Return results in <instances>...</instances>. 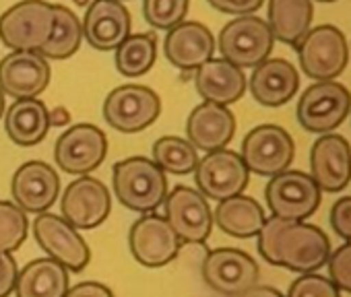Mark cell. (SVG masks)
Instances as JSON below:
<instances>
[{"instance_id": "cell-15", "label": "cell", "mask_w": 351, "mask_h": 297, "mask_svg": "<svg viewBox=\"0 0 351 297\" xmlns=\"http://www.w3.org/2000/svg\"><path fill=\"white\" fill-rule=\"evenodd\" d=\"M128 244L134 260L147 268L169 264L180 252V237L173 233L165 217L147 213L134 221L128 233Z\"/></svg>"}, {"instance_id": "cell-42", "label": "cell", "mask_w": 351, "mask_h": 297, "mask_svg": "<svg viewBox=\"0 0 351 297\" xmlns=\"http://www.w3.org/2000/svg\"><path fill=\"white\" fill-rule=\"evenodd\" d=\"M5 116V93L0 91V118Z\"/></svg>"}, {"instance_id": "cell-4", "label": "cell", "mask_w": 351, "mask_h": 297, "mask_svg": "<svg viewBox=\"0 0 351 297\" xmlns=\"http://www.w3.org/2000/svg\"><path fill=\"white\" fill-rule=\"evenodd\" d=\"M351 112L349 91L335 81H318L310 85L295 107L298 122L304 130L314 134H330L343 124Z\"/></svg>"}, {"instance_id": "cell-24", "label": "cell", "mask_w": 351, "mask_h": 297, "mask_svg": "<svg viewBox=\"0 0 351 297\" xmlns=\"http://www.w3.org/2000/svg\"><path fill=\"white\" fill-rule=\"evenodd\" d=\"M195 83L199 95L205 101L226 107L242 99L248 85L244 70L223 58H211L203 66H199Z\"/></svg>"}, {"instance_id": "cell-31", "label": "cell", "mask_w": 351, "mask_h": 297, "mask_svg": "<svg viewBox=\"0 0 351 297\" xmlns=\"http://www.w3.org/2000/svg\"><path fill=\"white\" fill-rule=\"evenodd\" d=\"M153 162L159 170L186 176L199 166V151L182 136H161L153 144Z\"/></svg>"}, {"instance_id": "cell-23", "label": "cell", "mask_w": 351, "mask_h": 297, "mask_svg": "<svg viewBox=\"0 0 351 297\" xmlns=\"http://www.w3.org/2000/svg\"><path fill=\"white\" fill-rule=\"evenodd\" d=\"M252 97L267 107H279L287 103L300 87V75L295 66L283 58H267L250 77Z\"/></svg>"}, {"instance_id": "cell-22", "label": "cell", "mask_w": 351, "mask_h": 297, "mask_svg": "<svg viewBox=\"0 0 351 297\" xmlns=\"http://www.w3.org/2000/svg\"><path fill=\"white\" fill-rule=\"evenodd\" d=\"M236 132V118L226 105L217 103H201L197 105L186 120L189 142L201 151L213 153L226 148Z\"/></svg>"}, {"instance_id": "cell-2", "label": "cell", "mask_w": 351, "mask_h": 297, "mask_svg": "<svg viewBox=\"0 0 351 297\" xmlns=\"http://www.w3.org/2000/svg\"><path fill=\"white\" fill-rule=\"evenodd\" d=\"M114 192L118 201L134 213H155L167 196L165 172L149 157H128L114 166Z\"/></svg>"}, {"instance_id": "cell-21", "label": "cell", "mask_w": 351, "mask_h": 297, "mask_svg": "<svg viewBox=\"0 0 351 297\" xmlns=\"http://www.w3.org/2000/svg\"><path fill=\"white\" fill-rule=\"evenodd\" d=\"M165 58L178 70H197L213 58L215 38L199 21H184L167 31L163 42Z\"/></svg>"}, {"instance_id": "cell-1", "label": "cell", "mask_w": 351, "mask_h": 297, "mask_svg": "<svg viewBox=\"0 0 351 297\" xmlns=\"http://www.w3.org/2000/svg\"><path fill=\"white\" fill-rule=\"evenodd\" d=\"M258 252L273 266L308 274L328 262L330 242L316 225L269 217L258 231Z\"/></svg>"}, {"instance_id": "cell-18", "label": "cell", "mask_w": 351, "mask_h": 297, "mask_svg": "<svg viewBox=\"0 0 351 297\" xmlns=\"http://www.w3.org/2000/svg\"><path fill=\"white\" fill-rule=\"evenodd\" d=\"M50 64L38 52H11L0 60V91L15 99H34L50 83Z\"/></svg>"}, {"instance_id": "cell-25", "label": "cell", "mask_w": 351, "mask_h": 297, "mask_svg": "<svg viewBox=\"0 0 351 297\" xmlns=\"http://www.w3.org/2000/svg\"><path fill=\"white\" fill-rule=\"evenodd\" d=\"M5 130L19 146H34L42 142L50 130V112L46 103L38 97L17 99L5 116Z\"/></svg>"}, {"instance_id": "cell-35", "label": "cell", "mask_w": 351, "mask_h": 297, "mask_svg": "<svg viewBox=\"0 0 351 297\" xmlns=\"http://www.w3.org/2000/svg\"><path fill=\"white\" fill-rule=\"evenodd\" d=\"M328 279L335 283L339 291L351 293V242H345L341 248L330 252L328 256Z\"/></svg>"}, {"instance_id": "cell-36", "label": "cell", "mask_w": 351, "mask_h": 297, "mask_svg": "<svg viewBox=\"0 0 351 297\" xmlns=\"http://www.w3.org/2000/svg\"><path fill=\"white\" fill-rule=\"evenodd\" d=\"M330 227L339 237L351 242V196H343L332 205Z\"/></svg>"}, {"instance_id": "cell-3", "label": "cell", "mask_w": 351, "mask_h": 297, "mask_svg": "<svg viewBox=\"0 0 351 297\" xmlns=\"http://www.w3.org/2000/svg\"><path fill=\"white\" fill-rule=\"evenodd\" d=\"M54 27V5L46 0H21L0 17V40L13 52H40Z\"/></svg>"}, {"instance_id": "cell-44", "label": "cell", "mask_w": 351, "mask_h": 297, "mask_svg": "<svg viewBox=\"0 0 351 297\" xmlns=\"http://www.w3.org/2000/svg\"><path fill=\"white\" fill-rule=\"evenodd\" d=\"M318 3H335V0H318Z\"/></svg>"}, {"instance_id": "cell-38", "label": "cell", "mask_w": 351, "mask_h": 297, "mask_svg": "<svg viewBox=\"0 0 351 297\" xmlns=\"http://www.w3.org/2000/svg\"><path fill=\"white\" fill-rule=\"evenodd\" d=\"M19 268L9 252H0V297H9L15 291Z\"/></svg>"}, {"instance_id": "cell-32", "label": "cell", "mask_w": 351, "mask_h": 297, "mask_svg": "<svg viewBox=\"0 0 351 297\" xmlns=\"http://www.w3.org/2000/svg\"><path fill=\"white\" fill-rule=\"evenodd\" d=\"M27 215L11 201H0V252H15L27 237Z\"/></svg>"}, {"instance_id": "cell-6", "label": "cell", "mask_w": 351, "mask_h": 297, "mask_svg": "<svg viewBox=\"0 0 351 297\" xmlns=\"http://www.w3.org/2000/svg\"><path fill=\"white\" fill-rule=\"evenodd\" d=\"M265 196L273 217L306 221L320 207L322 190L306 172L285 170L271 178L265 188Z\"/></svg>"}, {"instance_id": "cell-43", "label": "cell", "mask_w": 351, "mask_h": 297, "mask_svg": "<svg viewBox=\"0 0 351 297\" xmlns=\"http://www.w3.org/2000/svg\"><path fill=\"white\" fill-rule=\"evenodd\" d=\"M75 3H77L79 7H85V5L89 3V0H75Z\"/></svg>"}, {"instance_id": "cell-16", "label": "cell", "mask_w": 351, "mask_h": 297, "mask_svg": "<svg viewBox=\"0 0 351 297\" xmlns=\"http://www.w3.org/2000/svg\"><path fill=\"white\" fill-rule=\"evenodd\" d=\"M62 219L77 229H93L101 225L112 209V198L104 182L81 176L71 182L62 194Z\"/></svg>"}, {"instance_id": "cell-37", "label": "cell", "mask_w": 351, "mask_h": 297, "mask_svg": "<svg viewBox=\"0 0 351 297\" xmlns=\"http://www.w3.org/2000/svg\"><path fill=\"white\" fill-rule=\"evenodd\" d=\"M207 3L219 13L244 17V15L256 13L263 7L265 0H207Z\"/></svg>"}, {"instance_id": "cell-20", "label": "cell", "mask_w": 351, "mask_h": 297, "mask_svg": "<svg viewBox=\"0 0 351 297\" xmlns=\"http://www.w3.org/2000/svg\"><path fill=\"white\" fill-rule=\"evenodd\" d=\"M130 13L118 0H93L81 21L83 38L95 50H116L130 36Z\"/></svg>"}, {"instance_id": "cell-41", "label": "cell", "mask_w": 351, "mask_h": 297, "mask_svg": "<svg viewBox=\"0 0 351 297\" xmlns=\"http://www.w3.org/2000/svg\"><path fill=\"white\" fill-rule=\"evenodd\" d=\"M71 122V114L64 107H56L50 114V126H64Z\"/></svg>"}, {"instance_id": "cell-29", "label": "cell", "mask_w": 351, "mask_h": 297, "mask_svg": "<svg viewBox=\"0 0 351 297\" xmlns=\"http://www.w3.org/2000/svg\"><path fill=\"white\" fill-rule=\"evenodd\" d=\"M83 42V27L79 17L69 11L62 5H54V27L48 38V42L40 48L38 54H42L46 60H64L73 56Z\"/></svg>"}, {"instance_id": "cell-12", "label": "cell", "mask_w": 351, "mask_h": 297, "mask_svg": "<svg viewBox=\"0 0 351 297\" xmlns=\"http://www.w3.org/2000/svg\"><path fill=\"white\" fill-rule=\"evenodd\" d=\"M201 274L213 291L228 297H238L258 285L261 270L250 254L238 248H217L203 260Z\"/></svg>"}, {"instance_id": "cell-34", "label": "cell", "mask_w": 351, "mask_h": 297, "mask_svg": "<svg viewBox=\"0 0 351 297\" xmlns=\"http://www.w3.org/2000/svg\"><path fill=\"white\" fill-rule=\"evenodd\" d=\"M285 297H341V291L330 279L316 272H308L291 283Z\"/></svg>"}, {"instance_id": "cell-13", "label": "cell", "mask_w": 351, "mask_h": 297, "mask_svg": "<svg viewBox=\"0 0 351 297\" xmlns=\"http://www.w3.org/2000/svg\"><path fill=\"white\" fill-rule=\"evenodd\" d=\"M195 178L199 192L205 198L221 203L246 190L250 172L240 153L230 151V148H219V151L207 153L203 159H199Z\"/></svg>"}, {"instance_id": "cell-14", "label": "cell", "mask_w": 351, "mask_h": 297, "mask_svg": "<svg viewBox=\"0 0 351 297\" xmlns=\"http://www.w3.org/2000/svg\"><path fill=\"white\" fill-rule=\"evenodd\" d=\"M108 155V138L95 124H77L60 134L54 146L56 166L73 176H87Z\"/></svg>"}, {"instance_id": "cell-10", "label": "cell", "mask_w": 351, "mask_h": 297, "mask_svg": "<svg viewBox=\"0 0 351 297\" xmlns=\"http://www.w3.org/2000/svg\"><path fill=\"white\" fill-rule=\"evenodd\" d=\"M34 235L48 258L56 260L66 270L79 272L91 260L89 246L79 229L64 221L60 215H54L50 211L40 213L34 221Z\"/></svg>"}, {"instance_id": "cell-30", "label": "cell", "mask_w": 351, "mask_h": 297, "mask_svg": "<svg viewBox=\"0 0 351 297\" xmlns=\"http://www.w3.org/2000/svg\"><path fill=\"white\" fill-rule=\"evenodd\" d=\"M157 58L155 34H130L116 48V68L124 77H141L151 70Z\"/></svg>"}, {"instance_id": "cell-7", "label": "cell", "mask_w": 351, "mask_h": 297, "mask_svg": "<svg viewBox=\"0 0 351 297\" xmlns=\"http://www.w3.org/2000/svg\"><path fill=\"white\" fill-rule=\"evenodd\" d=\"M295 50L304 75L314 81H332L345 70L349 60L347 40L335 25L310 29Z\"/></svg>"}, {"instance_id": "cell-26", "label": "cell", "mask_w": 351, "mask_h": 297, "mask_svg": "<svg viewBox=\"0 0 351 297\" xmlns=\"http://www.w3.org/2000/svg\"><path fill=\"white\" fill-rule=\"evenodd\" d=\"M69 270L52 258H36L23 266L15 283L17 297H64Z\"/></svg>"}, {"instance_id": "cell-5", "label": "cell", "mask_w": 351, "mask_h": 297, "mask_svg": "<svg viewBox=\"0 0 351 297\" xmlns=\"http://www.w3.org/2000/svg\"><path fill=\"white\" fill-rule=\"evenodd\" d=\"M219 52L223 60L238 68H256L273 50L275 38L269 23L254 15L236 17L219 34Z\"/></svg>"}, {"instance_id": "cell-28", "label": "cell", "mask_w": 351, "mask_h": 297, "mask_svg": "<svg viewBox=\"0 0 351 297\" xmlns=\"http://www.w3.org/2000/svg\"><path fill=\"white\" fill-rule=\"evenodd\" d=\"M312 0H269V29L275 40L298 46L312 25Z\"/></svg>"}, {"instance_id": "cell-17", "label": "cell", "mask_w": 351, "mask_h": 297, "mask_svg": "<svg viewBox=\"0 0 351 297\" xmlns=\"http://www.w3.org/2000/svg\"><path fill=\"white\" fill-rule=\"evenodd\" d=\"M310 176L322 192H341L351 182V146L341 134H322L310 148Z\"/></svg>"}, {"instance_id": "cell-11", "label": "cell", "mask_w": 351, "mask_h": 297, "mask_svg": "<svg viewBox=\"0 0 351 297\" xmlns=\"http://www.w3.org/2000/svg\"><path fill=\"white\" fill-rule=\"evenodd\" d=\"M165 221L186 244H205L213 231V211L207 198L189 186H176L163 201Z\"/></svg>"}, {"instance_id": "cell-27", "label": "cell", "mask_w": 351, "mask_h": 297, "mask_svg": "<svg viewBox=\"0 0 351 297\" xmlns=\"http://www.w3.org/2000/svg\"><path fill=\"white\" fill-rule=\"evenodd\" d=\"M267 221L265 209L252 196H232L221 201L213 213V223L228 235L234 237H254Z\"/></svg>"}, {"instance_id": "cell-40", "label": "cell", "mask_w": 351, "mask_h": 297, "mask_svg": "<svg viewBox=\"0 0 351 297\" xmlns=\"http://www.w3.org/2000/svg\"><path fill=\"white\" fill-rule=\"evenodd\" d=\"M238 297H285L279 289L275 287H269V285H254L250 287L248 291H244L242 295Z\"/></svg>"}, {"instance_id": "cell-33", "label": "cell", "mask_w": 351, "mask_h": 297, "mask_svg": "<svg viewBox=\"0 0 351 297\" xmlns=\"http://www.w3.org/2000/svg\"><path fill=\"white\" fill-rule=\"evenodd\" d=\"M189 5L191 0H143V15L153 29L169 31L184 23Z\"/></svg>"}, {"instance_id": "cell-45", "label": "cell", "mask_w": 351, "mask_h": 297, "mask_svg": "<svg viewBox=\"0 0 351 297\" xmlns=\"http://www.w3.org/2000/svg\"><path fill=\"white\" fill-rule=\"evenodd\" d=\"M118 3H122V0H118Z\"/></svg>"}, {"instance_id": "cell-19", "label": "cell", "mask_w": 351, "mask_h": 297, "mask_svg": "<svg viewBox=\"0 0 351 297\" xmlns=\"http://www.w3.org/2000/svg\"><path fill=\"white\" fill-rule=\"evenodd\" d=\"M60 192V178L46 162L23 164L11 182V194L19 209L25 213H46L52 209Z\"/></svg>"}, {"instance_id": "cell-8", "label": "cell", "mask_w": 351, "mask_h": 297, "mask_svg": "<svg viewBox=\"0 0 351 297\" xmlns=\"http://www.w3.org/2000/svg\"><path fill=\"white\" fill-rule=\"evenodd\" d=\"M240 157L248 172L273 178L289 170L295 157V144L285 128L277 124H261L246 134Z\"/></svg>"}, {"instance_id": "cell-9", "label": "cell", "mask_w": 351, "mask_h": 297, "mask_svg": "<svg viewBox=\"0 0 351 297\" xmlns=\"http://www.w3.org/2000/svg\"><path fill=\"white\" fill-rule=\"evenodd\" d=\"M161 112L159 95L145 85L116 87L104 101L106 122L124 134H134L149 128Z\"/></svg>"}, {"instance_id": "cell-39", "label": "cell", "mask_w": 351, "mask_h": 297, "mask_svg": "<svg viewBox=\"0 0 351 297\" xmlns=\"http://www.w3.org/2000/svg\"><path fill=\"white\" fill-rule=\"evenodd\" d=\"M64 297H114L112 289L97 281H83L66 291Z\"/></svg>"}]
</instances>
